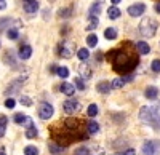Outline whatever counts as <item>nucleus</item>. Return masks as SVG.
Here are the masks:
<instances>
[{"mask_svg": "<svg viewBox=\"0 0 160 155\" xmlns=\"http://www.w3.org/2000/svg\"><path fill=\"white\" fill-rule=\"evenodd\" d=\"M90 136L87 130V123L78 119H68L61 125L51 126V138L55 143L66 146L75 143V141H87Z\"/></svg>", "mask_w": 160, "mask_h": 155, "instance_id": "1", "label": "nucleus"}, {"mask_svg": "<svg viewBox=\"0 0 160 155\" xmlns=\"http://www.w3.org/2000/svg\"><path fill=\"white\" fill-rule=\"evenodd\" d=\"M108 61L112 64V67L118 74H130L135 70V67L139 64V56L130 43H125L122 48L111 50L108 53Z\"/></svg>", "mask_w": 160, "mask_h": 155, "instance_id": "2", "label": "nucleus"}, {"mask_svg": "<svg viewBox=\"0 0 160 155\" xmlns=\"http://www.w3.org/2000/svg\"><path fill=\"white\" fill-rule=\"evenodd\" d=\"M139 119H141L144 123L152 125L155 130H158V128H160V104L141 107V110H139Z\"/></svg>", "mask_w": 160, "mask_h": 155, "instance_id": "3", "label": "nucleus"}, {"mask_svg": "<svg viewBox=\"0 0 160 155\" xmlns=\"http://www.w3.org/2000/svg\"><path fill=\"white\" fill-rule=\"evenodd\" d=\"M157 29H158V22L154 18H142V21L139 22V34L146 38L154 37Z\"/></svg>", "mask_w": 160, "mask_h": 155, "instance_id": "4", "label": "nucleus"}, {"mask_svg": "<svg viewBox=\"0 0 160 155\" xmlns=\"http://www.w3.org/2000/svg\"><path fill=\"white\" fill-rule=\"evenodd\" d=\"M74 51H75V42L71 40H62L58 45V55L64 59H69L74 56Z\"/></svg>", "mask_w": 160, "mask_h": 155, "instance_id": "5", "label": "nucleus"}, {"mask_svg": "<svg viewBox=\"0 0 160 155\" xmlns=\"http://www.w3.org/2000/svg\"><path fill=\"white\" fill-rule=\"evenodd\" d=\"M144 155H160V143L158 141H146L142 144Z\"/></svg>", "mask_w": 160, "mask_h": 155, "instance_id": "6", "label": "nucleus"}, {"mask_svg": "<svg viewBox=\"0 0 160 155\" xmlns=\"http://www.w3.org/2000/svg\"><path fill=\"white\" fill-rule=\"evenodd\" d=\"M62 109H64V112L68 115H74L75 112L80 110V102L75 98H69V99H66L62 102Z\"/></svg>", "mask_w": 160, "mask_h": 155, "instance_id": "7", "label": "nucleus"}, {"mask_svg": "<svg viewBox=\"0 0 160 155\" xmlns=\"http://www.w3.org/2000/svg\"><path fill=\"white\" fill-rule=\"evenodd\" d=\"M53 112H55V109H53V106L50 104V102H42L38 107V115L42 120H48L53 117Z\"/></svg>", "mask_w": 160, "mask_h": 155, "instance_id": "8", "label": "nucleus"}, {"mask_svg": "<svg viewBox=\"0 0 160 155\" xmlns=\"http://www.w3.org/2000/svg\"><path fill=\"white\" fill-rule=\"evenodd\" d=\"M24 82H26V77H24V75L19 77V79H16V80H13V82L8 85L5 94L8 96V94H15V93H18V91H19V88H21V85H22Z\"/></svg>", "mask_w": 160, "mask_h": 155, "instance_id": "9", "label": "nucleus"}, {"mask_svg": "<svg viewBox=\"0 0 160 155\" xmlns=\"http://www.w3.org/2000/svg\"><path fill=\"white\" fill-rule=\"evenodd\" d=\"M127 11L131 18H138V16H142V13L146 11V5L144 3H135V5L128 7Z\"/></svg>", "mask_w": 160, "mask_h": 155, "instance_id": "10", "label": "nucleus"}, {"mask_svg": "<svg viewBox=\"0 0 160 155\" xmlns=\"http://www.w3.org/2000/svg\"><path fill=\"white\" fill-rule=\"evenodd\" d=\"M22 8L28 15H34L38 10V2L37 0H22Z\"/></svg>", "mask_w": 160, "mask_h": 155, "instance_id": "11", "label": "nucleus"}, {"mask_svg": "<svg viewBox=\"0 0 160 155\" xmlns=\"http://www.w3.org/2000/svg\"><path fill=\"white\" fill-rule=\"evenodd\" d=\"M102 2L104 0H95V3H93L88 10V18H98L99 16V13H101V8H102Z\"/></svg>", "mask_w": 160, "mask_h": 155, "instance_id": "12", "label": "nucleus"}, {"mask_svg": "<svg viewBox=\"0 0 160 155\" xmlns=\"http://www.w3.org/2000/svg\"><path fill=\"white\" fill-rule=\"evenodd\" d=\"M48 149H50L51 155H59V153H62L66 150V146H61V144L55 143V141H50V143H48Z\"/></svg>", "mask_w": 160, "mask_h": 155, "instance_id": "13", "label": "nucleus"}, {"mask_svg": "<svg viewBox=\"0 0 160 155\" xmlns=\"http://www.w3.org/2000/svg\"><path fill=\"white\" fill-rule=\"evenodd\" d=\"M59 90H61V93L66 94V96H74V93H75V86L72 83H68V82L61 83Z\"/></svg>", "mask_w": 160, "mask_h": 155, "instance_id": "14", "label": "nucleus"}, {"mask_svg": "<svg viewBox=\"0 0 160 155\" xmlns=\"http://www.w3.org/2000/svg\"><path fill=\"white\" fill-rule=\"evenodd\" d=\"M22 61H26V59H29L31 56H32V46L31 45H22L21 48H19V55H18Z\"/></svg>", "mask_w": 160, "mask_h": 155, "instance_id": "15", "label": "nucleus"}, {"mask_svg": "<svg viewBox=\"0 0 160 155\" xmlns=\"http://www.w3.org/2000/svg\"><path fill=\"white\" fill-rule=\"evenodd\" d=\"M78 72H80V77H82L83 80H90L91 79V69L87 66V64H80V67H78Z\"/></svg>", "mask_w": 160, "mask_h": 155, "instance_id": "16", "label": "nucleus"}, {"mask_svg": "<svg viewBox=\"0 0 160 155\" xmlns=\"http://www.w3.org/2000/svg\"><path fill=\"white\" fill-rule=\"evenodd\" d=\"M96 90H98V93H102V94H108V93H111V90H112V86H111V83L109 82H99L98 85H96Z\"/></svg>", "mask_w": 160, "mask_h": 155, "instance_id": "17", "label": "nucleus"}, {"mask_svg": "<svg viewBox=\"0 0 160 155\" xmlns=\"http://www.w3.org/2000/svg\"><path fill=\"white\" fill-rule=\"evenodd\" d=\"M135 48H136V51H138L139 55H148L149 51H151V46L146 43V42H138L135 45Z\"/></svg>", "mask_w": 160, "mask_h": 155, "instance_id": "18", "label": "nucleus"}, {"mask_svg": "<svg viewBox=\"0 0 160 155\" xmlns=\"http://www.w3.org/2000/svg\"><path fill=\"white\" fill-rule=\"evenodd\" d=\"M72 13H74V8L72 7H68V8H59L58 10V16L62 18V19H68L72 16Z\"/></svg>", "mask_w": 160, "mask_h": 155, "instance_id": "19", "label": "nucleus"}, {"mask_svg": "<svg viewBox=\"0 0 160 155\" xmlns=\"http://www.w3.org/2000/svg\"><path fill=\"white\" fill-rule=\"evenodd\" d=\"M3 62L8 64V66H15V64H16L15 53H13V51H7V53L3 55Z\"/></svg>", "mask_w": 160, "mask_h": 155, "instance_id": "20", "label": "nucleus"}, {"mask_svg": "<svg viewBox=\"0 0 160 155\" xmlns=\"http://www.w3.org/2000/svg\"><path fill=\"white\" fill-rule=\"evenodd\" d=\"M120 10L117 8V5H112V7H109L108 8V16L111 18V19H117V18H120Z\"/></svg>", "mask_w": 160, "mask_h": 155, "instance_id": "21", "label": "nucleus"}, {"mask_svg": "<svg viewBox=\"0 0 160 155\" xmlns=\"http://www.w3.org/2000/svg\"><path fill=\"white\" fill-rule=\"evenodd\" d=\"M157 94H158V90L155 86H148V88H146V91H144V96L148 99H155Z\"/></svg>", "mask_w": 160, "mask_h": 155, "instance_id": "22", "label": "nucleus"}, {"mask_svg": "<svg viewBox=\"0 0 160 155\" xmlns=\"http://www.w3.org/2000/svg\"><path fill=\"white\" fill-rule=\"evenodd\" d=\"M87 130H88V133H90V134L98 133V131H99V123H96L95 120H90V122L87 123Z\"/></svg>", "mask_w": 160, "mask_h": 155, "instance_id": "23", "label": "nucleus"}, {"mask_svg": "<svg viewBox=\"0 0 160 155\" xmlns=\"http://www.w3.org/2000/svg\"><path fill=\"white\" fill-rule=\"evenodd\" d=\"M104 37L108 38V40H114V38H117V29L115 27H108L104 31Z\"/></svg>", "mask_w": 160, "mask_h": 155, "instance_id": "24", "label": "nucleus"}, {"mask_svg": "<svg viewBox=\"0 0 160 155\" xmlns=\"http://www.w3.org/2000/svg\"><path fill=\"white\" fill-rule=\"evenodd\" d=\"M7 37L10 38V40H16V38L19 37V31H18V27H8V31H7Z\"/></svg>", "mask_w": 160, "mask_h": 155, "instance_id": "25", "label": "nucleus"}, {"mask_svg": "<svg viewBox=\"0 0 160 155\" xmlns=\"http://www.w3.org/2000/svg\"><path fill=\"white\" fill-rule=\"evenodd\" d=\"M90 21H88V24H87V31H95L96 27H98V24H99V19L98 18H88Z\"/></svg>", "mask_w": 160, "mask_h": 155, "instance_id": "26", "label": "nucleus"}, {"mask_svg": "<svg viewBox=\"0 0 160 155\" xmlns=\"http://www.w3.org/2000/svg\"><path fill=\"white\" fill-rule=\"evenodd\" d=\"M77 56H78L80 61H87V59L90 58V51H88L87 48H80V50L77 51Z\"/></svg>", "mask_w": 160, "mask_h": 155, "instance_id": "27", "label": "nucleus"}, {"mask_svg": "<svg viewBox=\"0 0 160 155\" xmlns=\"http://www.w3.org/2000/svg\"><path fill=\"white\" fill-rule=\"evenodd\" d=\"M10 24H11V18H0V32H3L5 29L10 27Z\"/></svg>", "mask_w": 160, "mask_h": 155, "instance_id": "28", "label": "nucleus"}, {"mask_svg": "<svg viewBox=\"0 0 160 155\" xmlns=\"http://www.w3.org/2000/svg\"><path fill=\"white\" fill-rule=\"evenodd\" d=\"M87 115H88V117H96V115H98V106L96 104H90L88 106V109H87Z\"/></svg>", "mask_w": 160, "mask_h": 155, "instance_id": "29", "label": "nucleus"}, {"mask_svg": "<svg viewBox=\"0 0 160 155\" xmlns=\"http://www.w3.org/2000/svg\"><path fill=\"white\" fill-rule=\"evenodd\" d=\"M37 134H38V131H37L35 126H31V128L26 130V138L28 139H34V138H37Z\"/></svg>", "mask_w": 160, "mask_h": 155, "instance_id": "30", "label": "nucleus"}, {"mask_svg": "<svg viewBox=\"0 0 160 155\" xmlns=\"http://www.w3.org/2000/svg\"><path fill=\"white\" fill-rule=\"evenodd\" d=\"M111 86H112V90H120V88L125 86V80L123 79H115V80H112Z\"/></svg>", "mask_w": 160, "mask_h": 155, "instance_id": "31", "label": "nucleus"}, {"mask_svg": "<svg viewBox=\"0 0 160 155\" xmlns=\"http://www.w3.org/2000/svg\"><path fill=\"white\" fill-rule=\"evenodd\" d=\"M87 45L91 46V48L96 46V45H98V37H96L95 34H90V35L87 37Z\"/></svg>", "mask_w": 160, "mask_h": 155, "instance_id": "32", "label": "nucleus"}, {"mask_svg": "<svg viewBox=\"0 0 160 155\" xmlns=\"http://www.w3.org/2000/svg\"><path fill=\"white\" fill-rule=\"evenodd\" d=\"M13 120H15V123H18V125H24L26 120H28V115H24V114H16Z\"/></svg>", "mask_w": 160, "mask_h": 155, "instance_id": "33", "label": "nucleus"}, {"mask_svg": "<svg viewBox=\"0 0 160 155\" xmlns=\"http://www.w3.org/2000/svg\"><path fill=\"white\" fill-rule=\"evenodd\" d=\"M56 74H58V77H61V79H68L69 77V69L68 67H58Z\"/></svg>", "mask_w": 160, "mask_h": 155, "instance_id": "34", "label": "nucleus"}, {"mask_svg": "<svg viewBox=\"0 0 160 155\" xmlns=\"http://www.w3.org/2000/svg\"><path fill=\"white\" fill-rule=\"evenodd\" d=\"M24 155H38V149L35 146H28L24 149Z\"/></svg>", "mask_w": 160, "mask_h": 155, "instance_id": "35", "label": "nucleus"}, {"mask_svg": "<svg viewBox=\"0 0 160 155\" xmlns=\"http://www.w3.org/2000/svg\"><path fill=\"white\" fill-rule=\"evenodd\" d=\"M74 82H75L77 90H80V91H83V90H85V83H83V79H82V77H77V79H75Z\"/></svg>", "mask_w": 160, "mask_h": 155, "instance_id": "36", "label": "nucleus"}, {"mask_svg": "<svg viewBox=\"0 0 160 155\" xmlns=\"http://www.w3.org/2000/svg\"><path fill=\"white\" fill-rule=\"evenodd\" d=\"M74 155H90V150H88V147L82 146V147H78V149L74 152Z\"/></svg>", "mask_w": 160, "mask_h": 155, "instance_id": "37", "label": "nucleus"}, {"mask_svg": "<svg viewBox=\"0 0 160 155\" xmlns=\"http://www.w3.org/2000/svg\"><path fill=\"white\" fill-rule=\"evenodd\" d=\"M19 101H21V104H22V106H26V107H31V106H32V99H31V98H28V96H21V99H19Z\"/></svg>", "mask_w": 160, "mask_h": 155, "instance_id": "38", "label": "nucleus"}, {"mask_svg": "<svg viewBox=\"0 0 160 155\" xmlns=\"http://www.w3.org/2000/svg\"><path fill=\"white\" fill-rule=\"evenodd\" d=\"M151 69L154 70V72H160V59H154L152 61V64H151Z\"/></svg>", "mask_w": 160, "mask_h": 155, "instance_id": "39", "label": "nucleus"}, {"mask_svg": "<svg viewBox=\"0 0 160 155\" xmlns=\"http://www.w3.org/2000/svg\"><path fill=\"white\" fill-rule=\"evenodd\" d=\"M15 106H16V102H15V99H13V98H8V99L5 101V107H7V109H13Z\"/></svg>", "mask_w": 160, "mask_h": 155, "instance_id": "40", "label": "nucleus"}, {"mask_svg": "<svg viewBox=\"0 0 160 155\" xmlns=\"http://www.w3.org/2000/svg\"><path fill=\"white\" fill-rule=\"evenodd\" d=\"M123 144H127V141H123V139H118V143H112V147L118 149L120 146H123Z\"/></svg>", "mask_w": 160, "mask_h": 155, "instance_id": "41", "label": "nucleus"}, {"mask_svg": "<svg viewBox=\"0 0 160 155\" xmlns=\"http://www.w3.org/2000/svg\"><path fill=\"white\" fill-rule=\"evenodd\" d=\"M7 123H8V119L5 115H0V126H7Z\"/></svg>", "mask_w": 160, "mask_h": 155, "instance_id": "42", "label": "nucleus"}, {"mask_svg": "<svg viewBox=\"0 0 160 155\" xmlns=\"http://www.w3.org/2000/svg\"><path fill=\"white\" fill-rule=\"evenodd\" d=\"M123 80H125V83H127V82H131V80H133V75H131V74H127V75L123 77Z\"/></svg>", "mask_w": 160, "mask_h": 155, "instance_id": "43", "label": "nucleus"}, {"mask_svg": "<svg viewBox=\"0 0 160 155\" xmlns=\"http://www.w3.org/2000/svg\"><path fill=\"white\" fill-rule=\"evenodd\" d=\"M123 155H136V152L133 150V149H128V150H125V152H123Z\"/></svg>", "mask_w": 160, "mask_h": 155, "instance_id": "44", "label": "nucleus"}, {"mask_svg": "<svg viewBox=\"0 0 160 155\" xmlns=\"http://www.w3.org/2000/svg\"><path fill=\"white\" fill-rule=\"evenodd\" d=\"M7 8V0H0V10H5Z\"/></svg>", "mask_w": 160, "mask_h": 155, "instance_id": "45", "label": "nucleus"}, {"mask_svg": "<svg viewBox=\"0 0 160 155\" xmlns=\"http://www.w3.org/2000/svg\"><path fill=\"white\" fill-rule=\"evenodd\" d=\"M43 18H45V19H48V18H50V11H48V10H45V11H43Z\"/></svg>", "mask_w": 160, "mask_h": 155, "instance_id": "46", "label": "nucleus"}, {"mask_svg": "<svg viewBox=\"0 0 160 155\" xmlns=\"http://www.w3.org/2000/svg\"><path fill=\"white\" fill-rule=\"evenodd\" d=\"M96 59L98 61H102V53H96Z\"/></svg>", "mask_w": 160, "mask_h": 155, "instance_id": "47", "label": "nucleus"}, {"mask_svg": "<svg viewBox=\"0 0 160 155\" xmlns=\"http://www.w3.org/2000/svg\"><path fill=\"white\" fill-rule=\"evenodd\" d=\"M95 155H106V152H104L102 149H99V150H98V152H96Z\"/></svg>", "mask_w": 160, "mask_h": 155, "instance_id": "48", "label": "nucleus"}, {"mask_svg": "<svg viewBox=\"0 0 160 155\" xmlns=\"http://www.w3.org/2000/svg\"><path fill=\"white\" fill-rule=\"evenodd\" d=\"M111 2H112V5H117V3L122 2V0H111Z\"/></svg>", "mask_w": 160, "mask_h": 155, "instance_id": "49", "label": "nucleus"}, {"mask_svg": "<svg viewBox=\"0 0 160 155\" xmlns=\"http://www.w3.org/2000/svg\"><path fill=\"white\" fill-rule=\"evenodd\" d=\"M0 155H7V153H5V149H3V147H0Z\"/></svg>", "mask_w": 160, "mask_h": 155, "instance_id": "50", "label": "nucleus"}, {"mask_svg": "<svg viewBox=\"0 0 160 155\" xmlns=\"http://www.w3.org/2000/svg\"><path fill=\"white\" fill-rule=\"evenodd\" d=\"M155 11H157V13H160V3H157V5H155Z\"/></svg>", "mask_w": 160, "mask_h": 155, "instance_id": "51", "label": "nucleus"}, {"mask_svg": "<svg viewBox=\"0 0 160 155\" xmlns=\"http://www.w3.org/2000/svg\"><path fill=\"white\" fill-rule=\"evenodd\" d=\"M115 155H123V152H118V153H115Z\"/></svg>", "mask_w": 160, "mask_h": 155, "instance_id": "52", "label": "nucleus"}, {"mask_svg": "<svg viewBox=\"0 0 160 155\" xmlns=\"http://www.w3.org/2000/svg\"><path fill=\"white\" fill-rule=\"evenodd\" d=\"M50 2H55V0H50Z\"/></svg>", "mask_w": 160, "mask_h": 155, "instance_id": "53", "label": "nucleus"}]
</instances>
